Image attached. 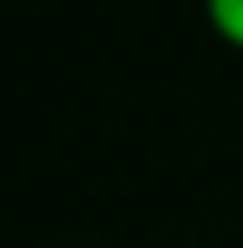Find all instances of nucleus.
Here are the masks:
<instances>
[{"mask_svg": "<svg viewBox=\"0 0 243 248\" xmlns=\"http://www.w3.org/2000/svg\"><path fill=\"white\" fill-rule=\"evenodd\" d=\"M205 19L214 38H224L229 48L243 53V0H205Z\"/></svg>", "mask_w": 243, "mask_h": 248, "instance_id": "1", "label": "nucleus"}]
</instances>
